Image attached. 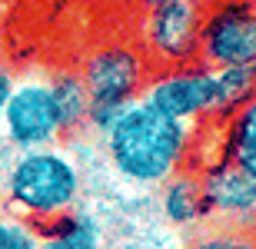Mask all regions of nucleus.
<instances>
[{"instance_id": "nucleus-1", "label": "nucleus", "mask_w": 256, "mask_h": 249, "mask_svg": "<svg viewBox=\"0 0 256 249\" xmlns=\"http://www.w3.org/2000/svg\"><path fill=\"white\" fill-rule=\"evenodd\" d=\"M193 130L196 126L153 110L146 100H136L104 136L106 160L136 186H163L173 173L186 170L190 163Z\"/></svg>"}, {"instance_id": "nucleus-2", "label": "nucleus", "mask_w": 256, "mask_h": 249, "mask_svg": "<svg viewBox=\"0 0 256 249\" xmlns=\"http://www.w3.org/2000/svg\"><path fill=\"white\" fill-rule=\"evenodd\" d=\"M80 190V166L60 146L24 150L10 160L4 173V206L10 210L7 216L30 223L34 230L74 213Z\"/></svg>"}, {"instance_id": "nucleus-3", "label": "nucleus", "mask_w": 256, "mask_h": 249, "mask_svg": "<svg viewBox=\"0 0 256 249\" xmlns=\"http://www.w3.org/2000/svg\"><path fill=\"white\" fill-rule=\"evenodd\" d=\"M80 77L90 93L86 126L94 133L106 136L114 130V123L124 116L126 106L143 96L153 77V67L136 43H104L84 57Z\"/></svg>"}, {"instance_id": "nucleus-4", "label": "nucleus", "mask_w": 256, "mask_h": 249, "mask_svg": "<svg viewBox=\"0 0 256 249\" xmlns=\"http://www.w3.org/2000/svg\"><path fill=\"white\" fill-rule=\"evenodd\" d=\"M206 7L200 0H163L143 10L140 43L153 70H173L200 63Z\"/></svg>"}, {"instance_id": "nucleus-5", "label": "nucleus", "mask_w": 256, "mask_h": 249, "mask_svg": "<svg viewBox=\"0 0 256 249\" xmlns=\"http://www.w3.org/2000/svg\"><path fill=\"white\" fill-rule=\"evenodd\" d=\"M140 100L180 123H210L216 113V70L206 63L153 70Z\"/></svg>"}, {"instance_id": "nucleus-6", "label": "nucleus", "mask_w": 256, "mask_h": 249, "mask_svg": "<svg viewBox=\"0 0 256 249\" xmlns=\"http://www.w3.org/2000/svg\"><path fill=\"white\" fill-rule=\"evenodd\" d=\"M0 133L17 153L40 150V146H57L64 140L47 77L17 80V86L7 100V110L0 116Z\"/></svg>"}, {"instance_id": "nucleus-7", "label": "nucleus", "mask_w": 256, "mask_h": 249, "mask_svg": "<svg viewBox=\"0 0 256 249\" xmlns=\"http://www.w3.org/2000/svg\"><path fill=\"white\" fill-rule=\"evenodd\" d=\"M200 63L213 70L256 67V0H226L206 10Z\"/></svg>"}, {"instance_id": "nucleus-8", "label": "nucleus", "mask_w": 256, "mask_h": 249, "mask_svg": "<svg viewBox=\"0 0 256 249\" xmlns=\"http://www.w3.org/2000/svg\"><path fill=\"white\" fill-rule=\"evenodd\" d=\"M200 180H203V196H206L210 220H220V226L230 230H246L256 213V176L240 170L230 160L203 166Z\"/></svg>"}, {"instance_id": "nucleus-9", "label": "nucleus", "mask_w": 256, "mask_h": 249, "mask_svg": "<svg viewBox=\"0 0 256 249\" xmlns=\"http://www.w3.org/2000/svg\"><path fill=\"white\" fill-rule=\"evenodd\" d=\"M160 210L166 216V223H173V226H200V223H206L210 210H206L200 173L193 170L173 173L160 186Z\"/></svg>"}, {"instance_id": "nucleus-10", "label": "nucleus", "mask_w": 256, "mask_h": 249, "mask_svg": "<svg viewBox=\"0 0 256 249\" xmlns=\"http://www.w3.org/2000/svg\"><path fill=\"white\" fill-rule=\"evenodd\" d=\"M47 83H50V93H54V106H57V116H60L64 140L86 130L90 93H86V83L80 77V70H54L47 77Z\"/></svg>"}, {"instance_id": "nucleus-11", "label": "nucleus", "mask_w": 256, "mask_h": 249, "mask_svg": "<svg viewBox=\"0 0 256 249\" xmlns=\"http://www.w3.org/2000/svg\"><path fill=\"white\" fill-rule=\"evenodd\" d=\"M40 246L37 249H100L104 236H100V223L90 213H66L54 223L37 226Z\"/></svg>"}, {"instance_id": "nucleus-12", "label": "nucleus", "mask_w": 256, "mask_h": 249, "mask_svg": "<svg viewBox=\"0 0 256 249\" xmlns=\"http://www.w3.org/2000/svg\"><path fill=\"white\" fill-rule=\"evenodd\" d=\"M223 153L230 163L256 176V100L223 120Z\"/></svg>"}, {"instance_id": "nucleus-13", "label": "nucleus", "mask_w": 256, "mask_h": 249, "mask_svg": "<svg viewBox=\"0 0 256 249\" xmlns=\"http://www.w3.org/2000/svg\"><path fill=\"white\" fill-rule=\"evenodd\" d=\"M250 100H256V67L216 70V113H213V120H220V123L230 120Z\"/></svg>"}, {"instance_id": "nucleus-14", "label": "nucleus", "mask_w": 256, "mask_h": 249, "mask_svg": "<svg viewBox=\"0 0 256 249\" xmlns=\"http://www.w3.org/2000/svg\"><path fill=\"white\" fill-rule=\"evenodd\" d=\"M193 249H256V240L250 236V230L216 226V230L196 236V240H193Z\"/></svg>"}, {"instance_id": "nucleus-15", "label": "nucleus", "mask_w": 256, "mask_h": 249, "mask_svg": "<svg viewBox=\"0 0 256 249\" xmlns=\"http://www.w3.org/2000/svg\"><path fill=\"white\" fill-rule=\"evenodd\" d=\"M40 236L30 223L17 220V216H4V236H0V249H37Z\"/></svg>"}, {"instance_id": "nucleus-16", "label": "nucleus", "mask_w": 256, "mask_h": 249, "mask_svg": "<svg viewBox=\"0 0 256 249\" xmlns=\"http://www.w3.org/2000/svg\"><path fill=\"white\" fill-rule=\"evenodd\" d=\"M14 86H17V73H14V67H10L7 60L0 57V116L7 110V100L14 93Z\"/></svg>"}, {"instance_id": "nucleus-17", "label": "nucleus", "mask_w": 256, "mask_h": 249, "mask_svg": "<svg viewBox=\"0 0 256 249\" xmlns=\"http://www.w3.org/2000/svg\"><path fill=\"white\" fill-rule=\"evenodd\" d=\"M140 10H150V7H156V3H163V0H133Z\"/></svg>"}, {"instance_id": "nucleus-18", "label": "nucleus", "mask_w": 256, "mask_h": 249, "mask_svg": "<svg viewBox=\"0 0 256 249\" xmlns=\"http://www.w3.org/2000/svg\"><path fill=\"white\" fill-rule=\"evenodd\" d=\"M200 3H203V7L210 10V7H220V3H226V0H200Z\"/></svg>"}, {"instance_id": "nucleus-19", "label": "nucleus", "mask_w": 256, "mask_h": 249, "mask_svg": "<svg viewBox=\"0 0 256 249\" xmlns=\"http://www.w3.org/2000/svg\"><path fill=\"white\" fill-rule=\"evenodd\" d=\"M246 230H250V236L256 240V213H253V220H250V226H246Z\"/></svg>"}, {"instance_id": "nucleus-20", "label": "nucleus", "mask_w": 256, "mask_h": 249, "mask_svg": "<svg viewBox=\"0 0 256 249\" xmlns=\"http://www.w3.org/2000/svg\"><path fill=\"white\" fill-rule=\"evenodd\" d=\"M0 236H4V216H0Z\"/></svg>"}]
</instances>
